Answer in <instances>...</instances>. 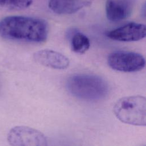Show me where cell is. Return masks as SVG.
Returning a JSON list of instances; mask_svg holds the SVG:
<instances>
[{"instance_id": "obj_11", "label": "cell", "mask_w": 146, "mask_h": 146, "mask_svg": "<svg viewBox=\"0 0 146 146\" xmlns=\"http://www.w3.org/2000/svg\"><path fill=\"white\" fill-rule=\"evenodd\" d=\"M33 0H0V7L10 10H22L29 7Z\"/></svg>"}, {"instance_id": "obj_5", "label": "cell", "mask_w": 146, "mask_h": 146, "mask_svg": "<svg viewBox=\"0 0 146 146\" xmlns=\"http://www.w3.org/2000/svg\"><path fill=\"white\" fill-rule=\"evenodd\" d=\"M9 143L14 146H46L47 140L40 131L27 126H15L7 134Z\"/></svg>"}, {"instance_id": "obj_1", "label": "cell", "mask_w": 146, "mask_h": 146, "mask_svg": "<svg viewBox=\"0 0 146 146\" xmlns=\"http://www.w3.org/2000/svg\"><path fill=\"white\" fill-rule=\"evenodd\" d=\"M48 33V24L42 19L9 16L0 21V36L6 39L41 43L46 40Z\"/></svg>"}, {"instance_id": "obj_4", "label": "cell", "mask_w": 146, "mask_h": 146, "mask_svg": "<svg viewBox=\"0 0 146 146\" xmlns=\"http://www.w3.org/2000/svg\"><path fill=\"white\" fill-rule=\"evenodd\" d=\"M107 63L113 70L131 72L141 70L145 65L144 56L137 52L117 51L109 54Z\"/></svg>"}, {"instance_id": "obj_7", "label": "cell", "mask_w": 146, "mask_h": 146, "mask_svg": "<svg viewBox=\"0 0 146 146\" xmlns=\"http://www.w3.org/2000/svg\"><path fill=\"white\" fill-rule=\"evenodd\" d=\"M33 57L39 64L54 69L64 70L70 64L67 57L60 52L50 49L39 50L34 54Z\"/></svg>"}, {"instance_id": "obj_8", "label": "cell", "mask_w": 146, "mask_h": 146, "mask_svg": "<svg viewBox=\"0 0 146 146\" xmlns=\"http://www.w3.org/2000/svg\"><path fill=\"white\" fill-rule=\"evenodd\" d=\"M132 7L125 0H107L106 14L107 19L112 22H119L127 18L131 13Z\"/></svg>"}, {"instance_id": "obj_9", "label": "cell", "mask_w": 146, "mask_h": 146, "mask_svg": "<svg viewBox=\"0 0 146 146\" xmlns=\"http://www.w3.org/2000/svg\"><path fill=\"white\" fill-rule=\"evenodd\" d=\"M91 0H49L48 7L58 14H71L90 6Z\"/></svg>"}, {"instance_id": "obj_10", "label": "cell", "mask_w": 146, "mask_h": 146, "mask_svg": "<svg viewBox=\"0 0 146 146\" xmlns=\"http://www.w3.org/2000/svg\"><path fill=\"white\" fill-rule=\"evenodd\" d=\"M90 46V39L84 34L77 32L72 35L71 40V47L74 52L83 54L89 49Z\"/></svg>"}, {"instance_id": "obj_6", "label": "cell", "mask_w": 146, "mask_h": 146, "mask_svg": "<svg viewBox=\"0 0 146 146\" xmlns=\"http://www.w3.org/2000/svg\"><path fill=\"white\" fill-rule=\"evenodd\" d=\"M146 27L143 24L131 22L108 31L107 36L114 40L133 42L145 37Z\"/></svg>"}, {"instance_id": "obj_3", "label": "cell", "mask_w": 146, "mask_h": 146, "mask_svg": "<svg viewBox=\"0 0 146 146\" xmlns=\"http://www.w3.org/2000/svg\"><path fill=\"white\" fill-rule=\"evenodd\" d=\"M116 117L121 122L138 126L146 125V99L140 95L129 96L118 100L113 107Z\"/></svg>"}, {"instance_id": "obj_2", "label": "cell", "mask_w": 146, "mask_h": 146, "mask_svg": "<svg viewBox=\"0 0 146 146\" xmlns=\"http://www.w3.org/2000/svg\"><path fill=\"white\" fill-rule=\"evenodd\" d=\"M68 91L74 96L86 100H98L108 92V86L101 77L88 74H78L70 76L66 82Z\"/></svg>"}]
</instances>
